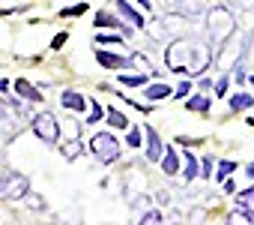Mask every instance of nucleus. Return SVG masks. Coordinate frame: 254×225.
<instances>
[{"instance_id": "13", "label": "nucleus", "mask_w": 254, "mask_h": 225, "mask_svg": "<svg viewBox=\"0 0 254 225\" xmlns=\"http://www.w3.org/2000/svg\"><path fill=\"white\" fill-rule=\"evenodd\" d=\"M60 102H63L66 108H72V111H84V108H87V99H84L81 93H75V90H63Z\"/></svg>"}, {"instance_id": "4", "label": "nucleus", "mask_w": 254, "mask_h": 225, "mask_svg": "<svg viewBox=\"0 0 254 225\" xmlns=\"http://www.w3.org/2000/svg\"><path fill=\"white\" fill-rule=\"evenodd\" d=\"M27 189H30V183H27V177L24 174H3L0 177V198H9V201H18V198H24L27 195Z\"/></svg>"}, {"instance_id": "16", "label": "nucleus", "mask_w": 254, "mask_h": 225, "mask_svg": "<svg viewBox=\"0 0 254 225\" xmlns=\"http://www.w3.org/2000/svg\"><path fill=\"white\" fill-rule=\"evenodd\" d=\"M183 162H186V168H183V177L191 183V180L197 177V156H194L191 150H186V153H183Z\"/></svg>"}, {"instance_id": "28", "label": "nucleus", "mask_w": 254, "mask_h": 225, "mask_svg": "<svg viewBox=\"0 0 254 225\" xmlns=\"http://www.w3.org/2000/svg\"><path fill=\"white\" fill-rule=\"evenodd\" d=\"M66 39H69V33H66V30H63V33H57V36L51 39V48H54V51H57V48H63V45H66Z\"/></svg>"}, {"instance_id": "6", "label": "nucleus", "mask_w": 254, "mask_h": 225, "mask_svg": "<svg viewBox=\"0 0 254 225\" xmlns=\"http://www.w3.org/2000/svg\"><path fill=\"white\" fill-rule=\"evenodd\" d=\"M114 9H117V12H120V15H123L126 21H129L132 27H147L144 15H141V12H138V9H135L132 3H129V0H114Z\"/></svg>"}, {"instance_id": "17", "label": "nucleus", "mask_w": 254, "mask_h": 225, "mask_svg": "<svg viewBox=\"0 0 254 225\" xmlns=\"http://www.w3.org/2000/svg\"><path fill=\"white\" fill-rule=\"evenodd\" d=\"M251 105H254V96L251 93H233L230 96V108L233 111H248Z\"/></svg>"}, {"instance_id": "5", "label": "nucleus", "mask_w": 254, "mask_h": 225, "mask_svg": "<svg viewBox=\"0 0 254 225\" xmlns=\"http://www.w3.org/2000/svg\"><path fill=\"white\" fill-rule=\"evenodd\" d=\"M96 60L105 69H129V66H135L132 57H123V54H114V51H102V48L96 51Z\"/></svg>"}, {"instance_id": "18", "label": "nucleus", "mask_w": 254, "mask_h": 225, "mask_svg": "<svg viewBox=\"0 0 254 225\" xmlns=\"http://www.w3.org/2000/svg\"><path fill=\"white\" fill-rule=\"evenodd\" d=\"M150 75H117V81L126 84V87H144V84H150Z\"/></svg>"}, {"instance_id": "34", "label": "nucleus", "mask_w": 254, "mask_h": 225, "mask_svg": "<svg viewBox=\"0 0 254 225\" xmlns=\"http://www.w3.org/2000/svg\"><path fill=\"white\" fill-rule=\"evenodd\" d=\"M245 174H248V177L254 180V162H248V168H245Z\"/></svg>"}, {"instance_id": "35", "label": "nucleus", "mask_w": 254, "mask_h": 225, "mask_svg": "<svg viewBox=\"0 0 254 225\" xmlns=\"http://www.w3.org/2000/svg\"><path fill=\"white\" fill-rule=\"evenodd\" d=\"M138 3H141V9H150V6H153L150 0H138Z\"/></svg>"}, {"instance_id": "26", "label": "nucleus", "mask_w": 254, "mask_h": 225, "mask_svg": "<svg viewBox=\"0 0 254 225\" xmlns=\"http://www.w3.org/2000/svg\"><path fill=\"white\" fill-rule=\"evenodd\" d=\"M189 90H191V81H183V84H180V87H177L171 96H177V99H186V96H189Z\"/></svg>"}, {"instance_id": "8", "label": "nucleus", "mask_w": 254, "mask_h": 225, "mask_svg": "<svg viewBox=\"0 0 254 225\" xmlns=\"http://www.w3.org/2000/svg\"><path fill=\"white\" fill-rule=\"evenodd\" d=\"M236 213L245 216V222H254V186L236 195Z\"/></svg>"}, {"instance_id": "30", "label": "nucleus", "mask_w": 254, "mask_h": 225, "mask_svg": "<svg viewBox=\"0 0 254 225\" xmlns=\"http://www.w3.org/2000/svg\"><path fill=\"white\" fill-rule=\"evenodd\" d=\"M0 123H15V120H12V117L6 114V111H3V108H0Z\"/></svg>"}, {"instance_id": "29", "label": "nucleus", "mask_w": 254, "mask_h": 225, "mask_svg": "<svg viewBox=\"0 0 254 225\" xmlns=\"http://www.w3.org/2000/svg\"><path fill=\"white\" fill-rule=\"evenodd\" d=\"M141 222H165V219H162V213H159V210H150V213H144V219H141Z\"/></svg>"}, {"instance_id": "32", "label": "nucleus", "mask_w": 254, "mask_h": 225, "mask_svg": "<svg viewBox=\"0 0 254 225\" xmlns=\"http://www.w3.org/2000/svg\"><path fill=\"white\" fill-rule=\"evenodd\" d=\"M212 87V78H200V90H209Z\"/></svg>"}, {"instance_id": "9", "label": "nucleus", "mask_w": 254, "mask_h": 225, "mask_svg": "<svg viewBox=\"0 0 254 225\" xmlns=\"http://www.w3.org/2000/svg\"><path fill=\"white\" fill-rule=\"evenodd\" d=\"M144 135H147V159H150V162H159V156H162V150H165L159 132H156L153 126H144Z\"/></svg>"}, {"instance_id": "3", "label": "nucleus", "mask_w": 254, "mask_h": 225, "mask_svg": "<svg viewBox=\"0 0 254 225\" xmlns=\"http://www.w3.org/2000/svg\"><path fill=\"white\" fill-rule=\"evenodd\" d=\"M33 132H36L45 144H57V138H60V123H57V117L51 114V111H42V114L33 117Z\"/></svg>"}, {"instance_id": "36", "label": "nucleus", "mask_w": 254, "mask_h": 225, "mask_svg": "<svg viewBox=\"0 0 254 225\" xmlns=\"http://www.w3.org/2000/svg\"><path fill=\"white\" fill-rule=\"evenodd\" d=\"M251 84H254V75H251Z\"/></svg>"}, {"instance_id": "23", "label": "nucleus", "mask_w": 254, "mask_h": 225, "mask_svg": "<svg viewBox=\"0 0 254 225\" xmlns=\"http://www.w3.org/2000/svg\"><path fill=\"white\" fill-rule=\"evenodd\" d=\"M102 117H105V111H102V105H99V102L93 99V105H90V117H87V123H99Z\"/></svg>"}, {"instance_id": "21", "label": "nucleus", "mask_w": 254, "mask_h": 225, "mask_svg": "<svg viewBox=\"0 0 254 225\" xmlns=\"http://www.w3.org/2000/svg\"><path fill=\"white\" fill-rule=\"evenodd\" d=\"M197 177H206V180H212V156H203V159H197Z\"/></svg>"}, {"instance_id": "25", "label": "nucleus", "mask_w": 254, "mask_h": 225, "mask_svg": "<svg viewBox=\"0 0 254 225\" xmlns=\"http://www.w3.org/2000/svg\"><path fill=\"white\" fill-rule=\"evenodd\" d=\"M227 87H230V75H221V78H218V84H215V96H224V93H227Z\"/></svg>"}, {"instance_id": "2", "label": "nucleus", "mask_w": 254, "mask_h": 225, "mask_svg": "<svg viewBox=\"0 0 254 225\" xmlns=\"http://www.w3.org/2000/svg\"><path fill=\"white\" fill-rule=\"evenodd\" d=\"M233 27H236V18L230 15V9L215 6V9L209 12V33H212L215 42H224V39L233 33Z\"/></svg>"}, {"instance_id": "33", "label": "nucleus", "mask_w": 254, "mask_h": 225, "mask_svg": "<svg viewBox=\"0 0 254 225\" xmlns=\"http://www.w3.org/2000/svg\"><path fill=\"white\" fill-rule=\"evenodd\" d=\"M6 90H9V81H6V78H0V93H6Z\"/></svg>"}, {"instance_id": "7", "label": "nucleus", "mask_w": 254, "mask_h": 225, "mask_svg": "<svg viewBox=\"0 0 254 225\" xmlns=\"http://www.w3.org/2000/svg\"><path fill=\"white\" fill-rule=\"evenodd\" d=\"M93 27H117L123 36H132V33H135L132 24H123V21H120L117 15H111V12H99V15L93 18Z\"/></svg>"}, {"instance_id": "10", "label": "nucleus", "mask_w": 254, "mask_h": 225, "mask_svg": "<svg viewBox=\"0 0 254 225\" xmlns=\"http://www.w3.org/2000/svg\"><path fill=\"white\" fill-rule=\"evenodd\" d=\"M12 87H15V93H18L21 99H27V102H42V90H39V87H33L27 78H18Z\"/></svg>"}, {"instance_id": "27", "label": "nucleus", "mask_w": 254, "mask_h": 225, "mask_svg": "<svg viewBox=\"0 0 254 225\" xmlns=\"http://www.w3.org/2000/svg\"><path fill=\"white\" fill-rule=\"evenodd\" d=\"M78 147H81V144H78V141H72V144H66V147H63V156H66V159H75V156H78V153H81V150H78Z\"/></svg>"}, {"instance_id": "11", "label": "nucleus", "mask_w": 254, "mask_h": 225, "mask_svg": "<svg viewBox=\"0 0 254 225\" xmlns=\"http://www.w3.org/2000/svg\"><path fill=\"white\" fill-rule=\"evenodd\" d=\"M174 90L165 84V81H156V84H144V99H150V102H162V99H168Z\"/></svg>"}, {"instance_id": "20", "label": "nucleus", "mask_w": 254, "mask_h": 225, "mask_svg": "<svg viewBox=\"0 0 254 225\" xmlns=\"http://www.w3.org/2000/svg\"><path fill=\"white\" fill-rule=\"evenodd\" d=\"M87 9H90V3H75V6L60 9V15H63V18H78V15H84Z\"/></svg>"}, {"instance_id": "22", "label": "nucleus", "mask_w": 254, "mask_h": 225, "mask_svg": "<svg viewBox=\"0 0 254 225\" xmlns=\"http://www.w3.org/2000/svg\"><path fill=\"white\" fill-rule=\"evenodd\" d=\"M96 42L99 45H123V36H117V33H99Z\"/></svg>"}, {"instance_id": "1", "label": "nucleus", "mask_w": 254, "mask_h": 225, "mask_svg": "<svg viewBox=\"0 0 254 225\" xmlns=\"http://www.w3.org/2000/svg\"><path fill=\"white\" fill-rule=\"evenodd\" d=\"M87 150H90V153H93V159H96V162H102V165H111V162H117V159H120V141H117L111 132H96V135L90 138Z\"/></svg>"}, {"instance_id": "24", "label": "nucleus", "mask_w": 254, "mask_h": 225, "mask_svg": "<svg viewBox=\"0 0 254 225\" xmlns=\"http://www.w3.org/2000/svg\"><path fill=\"white\" fill-rule=\"evenodd\" d=\"M126 144H129V147H141V129H138V126L129 129V138H126Z\"/></svg>"}, {"instance_id": "12", "label": "nucleus", "mask_w": 254, "mask_h": 225, "mask_svg": "<svg viewBox=\"0 0 254 225\" xmlns=\"http://www.w3.org/2000/svg\"><path fill=\"white\" fill-rule=\"evenodd\" d=\"M159 159H162V171H165V174H180V156H177L174 147L165 144V150H162Z\"/></svg>"}, {"instance_id": "15", "label": "nucleus", "mask_w": 254, "mask_h": 225, "mask_svg": "<svg viewBox=\"0 0 254 225\" xmlns=\"http://www.w3.org/2000/svg\"><path fill=\"white\" fill-rule=\"evenodd\" d=\"M105 120H108L111 129H129V120H126V114H123V111H117V108H108L105 111Z\"/></svg>"}, {"instance_id": "31", "label": "nucleus", "mask_w": 254, "mask_h": 225, "mask_svg": "<svg viewBox=\"0 0 254 225\" xmlns=\"http://www.w3.org/2000/svg\"><path fill=\"white\" fill-rule=\"evenodd\" d=\"M233 78H236V81H245V72H242V66H236V69H233Z\"/></svg>"}, {"instance_id": "14", "label": "nucleus", "mask_w": 254, "mask_h": 225, "mask_svg": "<svg viewBox=\"0 0 254 225\" xmlns=\"http://www.w3.org/2000/svg\"><path fill=\"white\" fill-rule=\"evenodd\" d=\"M186 108H189V111H197V114H206V111L212 108V99H209V96H203V93H197V96L186 99Z\"/></svg>"}, {"instance_id": "19", "label": "nucleus", "mask_w": 254, "mask_h": 225, "mask_svg": "<svg viewBox=\"0 0 254 225\" xmlns=\"http://www.w3.org/2000/svg\"><path fill=\"white\" fill-rule=\"evenodd\" d=\"M215 168H218V171H215V177H218V180H224V177H230V174L236 171V162H233V159H221Z\"/></svg>"}]
</instances>
